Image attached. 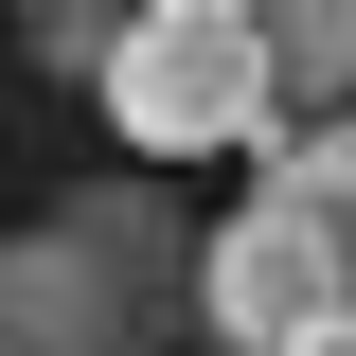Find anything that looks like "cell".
I'll return each mask as SVG.
<instances>
[{"mask_svg":"<svg viewBox=\"0 0 356 356\" xmlns=\"http://www.w3.org/2000/svg\"><path fill=\"white\" fill-rule=\"evenodd\" d=\"M196 321V214L161 178H89L0 232V356H161Z\"/></svg>","mask_w":356,"mask_h":356,"instance_id":"obj_1","label":"cell"},{"mask_svg":"<svg viewBox=\"0 0 356 356\" xmlns=\"http://www.w3.org/2000/svg\"><path fill=\"white\" fill-rule=\"evenodd\" d=\"M89 89H107V125H125L143 161H214V143H285V107H267V36H250V18H125Z\"/></svg>","mask_w":356,"mask_h":356,"instance_id":"obj_2","label":"cell"},{"mask_svg":"<svg viewBox=\"0 0 356 356\" xmlns=\"http://www.w3.org/2000/svg\"><path fill=\"white\" fill-rule=\"evenodd\" d=\"M196 321H214L232 356H285L303 321H339V250L303 232V196H285V178H250V196H232V232H196Z\"/></svg>","mask_w":356,"mask_h":356,"instance_id":"obj_3","label":"cell"},{"mask_svg":"<svg viewBox=\"0 0 356 356\" xmlns=\"http://www.w3.org/2000/svg\"><path fill=\"white\" fill-rule=\"evenodd\" d=\"M250 36H267V107H321V125L356 107V0H250Z\"/></svg>","mask_w":356,"mask_h":356,"instance_id":"obj_4","label":"cell"},{"mask_svg":"<svg viewBox=\"0 0 356 356\" xmlns=\"http://www.w3.org/2000/svg\"><path fill=\"white\" fill-rule=\"evenodd\" d=\"M267 178L303 196V232L339 250V303H356V107H339V125H285V161H267Z\"/></svg>","mask_w":356,"mask_h":356,"instance_id":"obj_5","label":"cell"},{"mask_svg":"<svg viewBox=\"0 0 356 356\" xmlns=\"http://www.w3.org/2000/svg\"><path fill=\"white\" fill-rule=\"evenodd\" d=\"M0 36H18V54H36V72H107V36H125V0H0Z\"/></svg>","mask_w":356,"mask_h":356,"instance_id":"obj_6","label":"cell"},{"mask_svg":"<svg viewBox=\"0 0 356 356\" xmlns=\"http://www.w3.org/2000/svg\"><path fill=\"white\" fill-rule=\"evenodd\" d=\"M125 18H250V0H125Z\"/></svg>","mask_w":356,"mask_h":356,"instance_id":"obj_7","label":"cell"}]
</instances>
